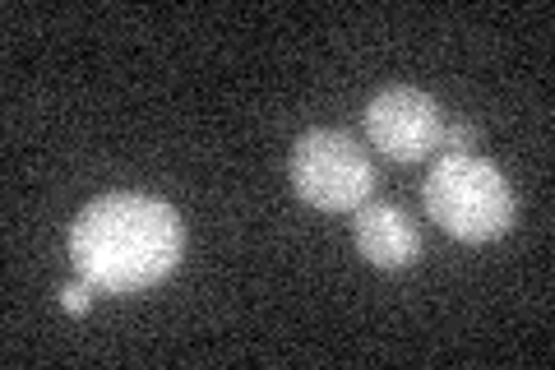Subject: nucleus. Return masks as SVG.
Listing matches in <instances>:
<instances>
[{"instance_id":"obj_3","label":"nucleus","mask_w":555,"mask_h":370,"mask_svg":"<svg viewBox=\"0 0 555 370\" xmlns=\"http://www.w3.org/2000/svg\"><path fill=\"white\" fill-rule=\"evenodd\" d=\"M292 190L320 214H357L375 190L366 149L343 130H306L287 157Z\"/></svg>"},{"instance_id":"obj_5","label":"nucleus","mask_w":555,"mask_h":370,"mask_svg":"<svg viewBox=\"0 0 555 370\" xmlns=\"http://www.w3.org/2000/svg\"><path fill=\"white\" fill-rule=\"evenodd\" d=\"M352 241L375 269H408L422 255V232L398 204H361L352 214Z\"/></svg>"},{"instance_id":"obj_1","label":"nucleus","mask_w":555,"mask_h":370,"mask_svg":"<svg viewBox=\"0 0 555 370\" xmlns=\"http://www.w3.org/2000/svg\"><path fill=\"white\" fill-rule=\"evenodd\" d=\"M185 251L181 214L158 195H102L69 222V259L98 292H144L177 273Z\"/></svg>"},{"instance_id":"obj_6","label":"nucleus","mask_w":555,"mask_h":370,"mask_svg":"<svg viewBox=\"0 0 555 370\" xmlns=\"http://www.w3.org/2000/svg\"><path fill=\"white\" fill-rule=\"evenodd\" d=\"M473 144H477L473 126H449V120H444V135H440V153H467Z\"/></svg>"},{"instance_id":"obj_4","label":"nucleus","mask_w":555,"mask_h":370,"mask_svg":"<svg viewBox=\"0 0 555 370\" xmlns=\"http://www.w3.org/2000/svg\"><path fill=\"white\" fill-rule=\"evenodd\" d=\"M440 135H444V112L422 88L393 84L371 98L366 139L393 163H422V157L440 153Z\"/></svg>"},{"instance_id":"obj_2","label":"nucleus","mask_w":555,"mask_h":370,"mask_svg":"<svg viewBox=\"0 0 555 370\" xmlns=\"http://www.w3.org/2000/svg\"><path fill=\"white\" fill-rule=\"evenodd\" d=\"M426 214L454 241H495L514 227L518 200L509 176L477 153H440L422 186Z\"/></svg>"},{"instance_id":"obj_7","label":"nucleus","mask_w":555,"mask_h":370,"mask_svg":"<svg viewBox=\"0 0 555 370\" xmlns=\"http://www.w3.org/2000/svg\"><path fill=\"white\" fill-rule=\"evenodd\" d=\"M98 288L93 283H83V278H79V283H69V288H61V306L69 310V315H83V310H89V296H93Z\"/></svg>"}]
</instances>
